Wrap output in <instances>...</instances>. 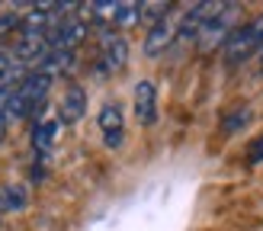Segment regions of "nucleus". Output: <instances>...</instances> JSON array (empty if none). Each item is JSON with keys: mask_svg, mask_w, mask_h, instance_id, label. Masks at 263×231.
I'll list each match as a JSON object with an SVG mask.
<instances>
[{"mask_svg": "<svg viewBox=\"0 0 263 231\" xmlns=\"http://www.w3.org/2000/svg\"><path fill=\"white\" fill-rule=\"evenodd\" d=\"M260 51H263V13L254 16L251 23H241L238 29L228 35V42L221 45V58H225L228 68H238V64L251 61Z\"/></svg>", "mask_w": 263, "mask_h": 231, "instance_id": "f257e3e1", "label": "nucleus"}, {"mask_svg": "<svg viewBox=\"0 0 263 231\" xmlns=\"http://www.w3.org/2000/svg\"><path fill=\"white\" fill-rule=\"evenodd\" d=\"M238 13H241L238 4H215L212 16L205 20L199 38H196V42H199V51H212V48L225 45L228 35L238 29Z\"/></svg>", "mask_w": 263, "mask_h": 231, "instance_id": "f03ea898", "label": "nucleus"}, {"mask_svg": "<svg viewBox=\"0 0 263 231\" xmlns=\"http://www.w3.org/2000/svg\"><path fill=\"white\" fill-rule=\"evenodd\" d=\"M45 35H48V48L51 51H74L81 42H87L90 23L84 16H58Z\"/></svg>", "mask_w": 263, "mask_h": 231, "instance_id": "7ed1b4c3", "label": "nucleus"}, {"mask_svg": "<svg viewBox=\"0 0 263 231\" xmlns=\"http://www.w3.org/2000/svg\"><path fill=\"white\" fill-rule=\"evenodd\" d=\"M128 64V38L122 32H103L100 42V68L106 74H119Z\"/></svg>", "mask_w": 263, "mask_h": 231, "instance_id": "20e7f679", "label": "nucleus"}, {"mask_svg": "<svg viewBox=\"0 0 263 231\" xmlns=\"http://www.w3.org/2000/svg\"><path fill=\"white\" fill-rule=\"evenodd\" d=\"M177 29H180V16H167L161 23H154L148 35H144V55L148 58H157L177 42Z\"/></svg>", "mask_w": 263, "mask_h": 231, "instance_id": "39448f33", "label": "nucleus"}, {"mask_svg": "<svg viewBox=\"0 0 263 231\" xmlns=\"http://www.w3.org/2000/svg\"><path fill=\"white\" fill-rule=\"evenodd\" d=\"M100 122V132H103V141L106 148H122V138H125V119H122V106L119 103H106L97 116Z\"/></svg>", "mask_w": 263, "mask_h": 231, "instance_id": "423d86ee", "label": "nucleus"}, {"mask_svg": "<svg viewBox=\"0 0 263 231\" xmlns=\"http://www.w3.org/2000/svg\"><path fill=\"white\" fill-rule=\"evenodd\" d=\"M48 35L45 32H20L16 45H13V58L20 64H39L48 55Z\"/></svg>", "mask_w": 263, "mask_h": 231, "instance_id": "0eeeda50", "label": "nucleus"}, {"mask_svg": "<svg viewBox=\"0 0 263 231\" xmlns=\"http://www.w3.org/2000/svg\"><path fill=\"white\" fill-rule=\"evenodd\" d=\"M87 116V93L81 84H71L61 93V109H58V122L61 125H77Z\"/></svg>", "mask_w": 263, "mask_h": 231, "instance_id": "6e6552de", "label": "nucleus"}, {"mask_svg": "<svg viewBox=\"0 0 263 231\" xmlns=\"http://www.w3.org/2000/svg\"><path fill=\"white\" fill-rule=\"evenodd\" d=\"M48 90H51V77H48V74H42V71H29V74L23 77V84L16 87V93H20L26 103H29L32 112H35V109L45 103Z\"/></svg>", "mask_w": 263, "mask_h": 231, "instance_id": "1a4fd4ad", "label": "nucleus"}, {"mask_svg": "<svg viewBox=\"0 0 263 231\" xmlns=\"http://www.w3.org/2000/svg\"><path fill=\"white\" fill-rule=\"evenodd\" d=\"M135 119L141 125H154L157 122V90L151 81H138L135 84Z\"/></svg>", "mask_w": 263, "mask_h": 231, "instance_id": "9d476101", "label": "nucleus"}, {"mask_svg": "<svg viewBox=\"0 0 263 231\" xmlns=\"http://www.w3.org/2000/svg\"><path fill=\"white\" fill-rule=\"evenodd\" d=\"M74 64H77V55H74V51H48V55L35 64V71H42V74H48L51 81H55L58 74H71Z\"/></svg>", "mask_w": 263, "mask_h": 231, "instance_id": "9b49d317", "label": "nucleus"}, {"mask_svg": "<svg viewBox=\"0 0 263 231\" xmlns=\"http://www.w3.org/2000/svg\"><path fill=\"white\" fill-rule=\"evenodd\" d=\"M29 196H26V186L20 183H0V215H13L23 212Z\"/></svg>", "mask_w": 263, "mask_h": 231, "instance_id": "f8f14e48", "label": "nucleus"}, {"mask_svg": "<svg viewBox=\"0 0 263 231\" xmlns=\"http://www.w3.org/2000/svg\"><path fill=\"white\" fill-rule=\"evenodd\" d=\"M58 128H61V122H58V119H39V122H35V128H32V148H35L39 154H45L51 145H55Z\"/></svg>", "mask_w": 263, "mask_h": 231, "instance_id": "ddd939ff", "label": "nucleus"}, {"mask_svg": "<svg viewBox=\"0 0 263 231\" xmlns=\"http://www.w3.org/2000/svg\"><path fill=\"white\" fill-rule=\"evenodd\" d=\"M84 13H90V20L100 23V26H116V20H119V4H90V7H84Z\"/></svg>", "mask_w": 263, "mask_h": 231, "instance_id": "4468645a", "label": "nucleus"}, {"mask_svg": "<svg viewBox=\"0 0 263 231\" xmlns=\"http://www.w3.org/2000/svg\"><path fill=\"white\" fill-rule=\"evenodd\" d=\"M20 23H23V16H20V13H4V16H0V38H4V35H10L13 29L20 32Z\"/></svg>", "mask_w": 263, "mask_h": 231, "instance_id": "2eb2a0df", "label": "nucleus"}, {"mask_svg": "<svg viewBox=\"0 0 263 231\" xmlns=\"http://www.w3.org/2000/svg\"><path fill=\"white\" fill-rule=\"evenodd\" d=\"M247 119H251V109H234L231 116H228V122H221V128H225V132H234V128H238V125H244Z\"/></svg>", "mask_w": 263, "mask_h": 231, "instance_id": "dca6fc26", "label": "nucleus"}, {"mask_svg": "<svg viewBox=\"0 0 263 231\" xmlns=\"http://www.w3.org/2000/svg\"><path fill=\"white\" fill-rule=\"evenodd\" d=\"M16 64H20V61L13 58V51H10V48H0V77H7L13 68H16Z\"/></svg>", "mask_w": 263, "mask_h": 231, "instance_id": "f3484780", "label": "nucleus"}, {"mask_svg": "<svg viewBox=\"0 0 263 231\" xmlns=\"http://www.w3.org/2000/svg\"><path fill=\"white\" fill-rule=\"evenodd\" d=\"M247 161H251V164H260V161H263V135L251 145V151H247Z\"/></svg>", "mask_w": 263, "mask_h": 231, "instance_id": "a211bd4d", "label": "nucleus"}, {"mask_svg": "<svg viewBox=\"0 0 263 231\" xmlns=\"http://www.w3.org/2000/svg\"><path fill=\"white\" fill-rule=\"evenodd\" d=\"M7 128H10V122H7V116L0 112V145H4V138H7Z\"/></svg>", "mask_w": 263, "mask_h": 231, "instance_id": "6ab92c4d", "label": "nucleus"}, {"mask_svg": "<svg viewBox=\"0 0 263 231\" xmlns=\"http://www.w3.org/2000/svg\"><path fill=\"white\" fill-rule=\"evenodd\" d=\"M260 64H263V51H260Z\"/></svg>", "mask_w": 263, "mask_h": 231, "instance_id": "aec40b11", "label": "nucleus"}]
</instances>
